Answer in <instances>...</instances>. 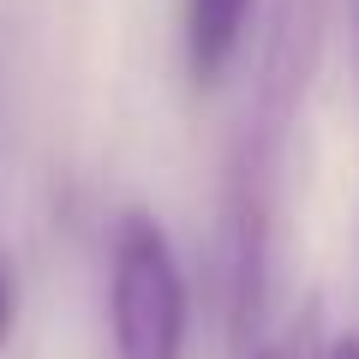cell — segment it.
Returning <instances> with one entry per match:
<instances>
[{
	"label": "cell",
	"mask_w": 359,
	"mask_h": 359,
	"mask_svg": "<svg viewBox=\"0 0 359 359\" xmlns=\"http://www.w3.org/2000/svg\"><path fill=\"white\" fill-rule=\"evenodd\" d=\"M192 294L186 269L150 210H120L108 233V353L114 359H186Z\"/></svg>",
	"instance_id": "6da1fadb"
},
{
	"label": "cell",
	"mask_w": 359,
	"mask_h": 359,
	"mask_svg": "<svg viewBox=\"0 0 359 359\" xmlns=\"http://www.w3.org/2000/svg\"><path fill=\"white\" fill-rule=\"evenodd\" d=\"M264 299H269V174L233 162L216 222V306H222V335L240 359L264 347L257 341Z\"/></svg>",
	"instance_id": "7a4b0ae2"
},
{
	"label": "cell",
	"mask_w": 359,
	"mask_h": 359,
	"mask_svg": "<svg viewBox=\"0 0 359 359\" xmlns=\"http://www.w3.org/2000/svg\"><path fill=\"white\" fill-rule=\"evenodd\" d=\"M257 0H186L180 6V48H186V72L198 90L222 84L233 54L245 48Z\"/></svg>",
	"instance_id": "3957f363"
},
{
	"label": "cell",
	"mask_w": 359,
	"mask_h": 359,
	"mask_svg": "<svg viewBox=\"0 0 359 359\" xmlns=\"http://www.w3.org/2000/svg\"><path fill=\"white\" fill-rule=\"evenodd\" d=\"M13 311H18V299H13V276H6V264H0V341L13 335Z\"/></svg>",
	"instance_id": "277c9868"
},
{
	"label": "cell",
	"mask_w": 359,
	"mask_h": 359,
	"mask_svg": "<svg viewBox=\"0 0 359 359\" xmlns=\"http://www.w3.org/2000/svg\"><path fill=\"white\" fill-rule=\"evenodd\" d=\"M323 359H359V335L347 330V335H335L330 347H323Z\"/></svg>",
	"instance_id": "5b68a950"
},
{
	"label": "cell",
	"mask_w": 359,
	"mask_h": 359,
	"mask_svg": "<svg viewBox=\"0 0 359 359\" xmlns=\"http://www.w3.org/2000/svg\"><path fill=\"white\" fill-rule=\"evenodd\" d=\"M245 359H287V347H276V341H264V347H252Z\"/></svg>",
	"instance_id": "8992f818"
}]
</instances>
